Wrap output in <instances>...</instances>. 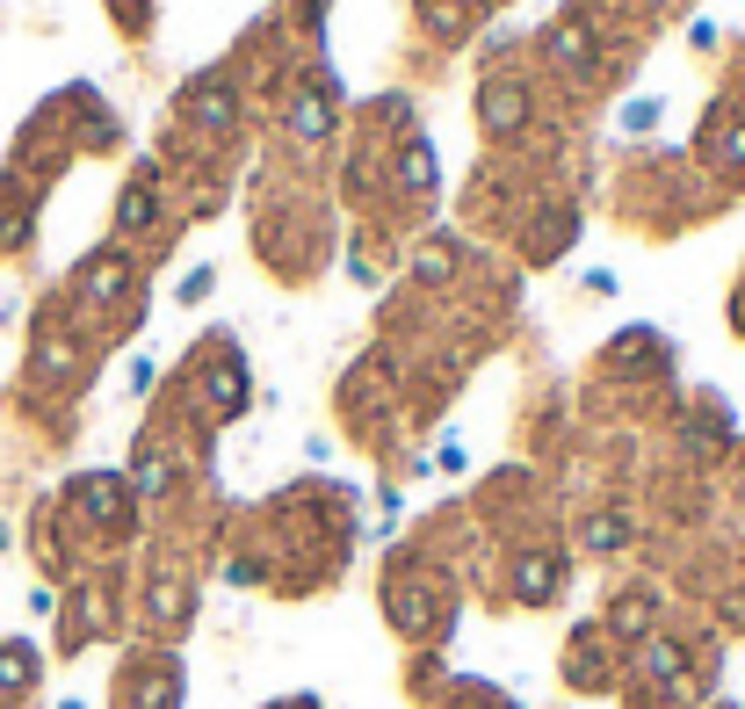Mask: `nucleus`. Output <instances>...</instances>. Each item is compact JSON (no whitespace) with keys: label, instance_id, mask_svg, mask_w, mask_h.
<instances>
[{"label":"nucleus","instance_id":"obj_1","mask_svg":"<svg viewBox=\"0 0 745 709\" xmlns=\"http://www.w3.org/2000/svg\"><path fill=\"white\" fill-rule=\"evenodd\" d=\"M521 116H529L521 87H514V80H492V87H485V131H514Z\"/></svg>","mask_w":745,"mask_h":709},{"label":"nucleus","instance_id":"obj_3","mask_svg":"<svg viewBox=\"0 0 745 709\" xmlns=\"http://www.w3.org/2000/svg\"><path fill=\"white\" fill-rule=\"evenodd\" d=\"M152 218V189H131L123 196V225H145Z\"/></svg>","mask_w":745,"mask_h":709},{"label":"nucleus","instance_id":"obj_2","mask_svg":"<svg viewBox=\"0 0 745 709\" xmlns=\"http://www.w3.org/2000/svg\"><path fill=\"white\" fill-rule=\"evenodd\" d=\"M398 174H406L413 189H427V174H434V160H427V138H413V145H406V167H398Z\"/></svg>","mask_w":745,"mask_h":709}]
</instances>
